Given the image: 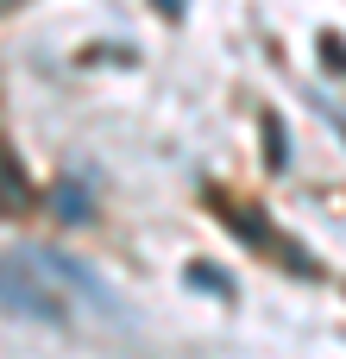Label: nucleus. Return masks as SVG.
<instances>
[{
    "label": "nucleus",
    "mask_w": 346,
    "mask_h": 359,
    "mask_svg": "<svg viewBox=\"0 0 346 359\" xmlns=\"http://www.w3.org/2000/svg\"><path fill=\"white\" fill-rule=\"evenodd\" d=\"M321 50H328V63H334V69H346V44H334V38H328Z\"/></svg>",
    "instance_id": "7ed1b4c3"
},
{
    "label": "nucleus",
    "mask_w": 346,
    "mask_h": 359,
    "mask_svg": "<svg viewBox=\"0 0 346 359\" xmlns=\"http://www.w3.org/2000/svg\"><path fill=\"white\" fill-rule=\"evenodd\" d=\"M50 297H82V303H95V309H107V316H120V297H113V284H101L88 265H76L69 252H50V246H25V252H13Z\"/></svg>",
    "instance_id": "f257e3e1"
},
{
    "label": "nucleus",
    "mask_w": 346,
    "mask_h": 359,
    "mask_svg": "<svg viewBox=\"0 0 346 359\" xmlns=\"http://www.w3.org/2000/svg\"><path fill=\"white\" fill-rule=\"evenodd\" d=\"M0 309L6 316H32V322H63V297H50L19 259H0Z\"/></svg>",
    "instance_id": "f03ea898"
},
{
    "label": "nucleus",
    "mask_w": 346,
    "mask_h": 359,
    "mask_svg": "<svg viewBox=\"0 0 346 359\" xmlns=\"http://www.w3.org/2000/svg\"><path fill=\"white\" fill-rule=\"evenodd\" d=\"M158 13H170V19H177V13H183V0H158Z\"/></svg>",
    "instance_id": "20e7f679"
}]
</instances>
